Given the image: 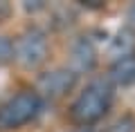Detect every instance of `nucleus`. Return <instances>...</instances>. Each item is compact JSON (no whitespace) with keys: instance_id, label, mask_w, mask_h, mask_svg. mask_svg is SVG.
<instances>
[{"instance_id":"1","label":"nucleus","mask_w":135,"mask_h":132,"mask_svg":"<svg viewBox=\"0 0 135 132\" xmlns=\"http://www.w3.org/2000/svg\"><path fill=\"white\" fill-rule=\"evenodd\" d=\"M113 101V87L108 81H92L86 90L77 96L72 103V119L81 125H90V123L99 121L104 114L108 112Z\"/></svg>"},{"instance_id":"2","label":"nucleus","mask_w":135,"mask_h":132,"mask_svg":"<svg viewBox=\"0 0 135 132\" xmlns=\"http://www.w3.org/2000/svg\"><path fill=\"white\" fill-rule=\"evenodd\" d=\"M43 108V99L38 92H18L7 103L0 105V130H16L29 123Z\"/></svg>"},{"instance_id":"3","label":"nucleus","mask_w":135,"mask_h":132,"mask_svg":"<svg viewBox=\"0 0 135 132\" xmlns=\"http://www.w3.org/2000/svg\"><path fill=\"white\" fill-rule=\"evenodd\" d=\"M47 52H50L47 38L36 27L23 31L18 36V40H16V45H14V58L25 70H34V67L43 65L45 58H47Z\"/></svg>"},{"instance_id":"4","label":"nucleus","mask_w":135,"mask_h":132,"mask_svg":"<svg viewBox=\"0 0 135 132\" xmlns=\"http://www.w3.org/2000/svg\"><path fill=\"white\" fill-rule=\"evenodd\" d=\"M74 81H77L74 70H52L38 78V92H43L50 99H56L72 90Z\"/></svg>"},{"instance_id":"5","label":"nucleus","mask_w":135,"mask_h":132,"mask_svg":"<svg viewBox=\"0 0 135 132\" xmlns=\"http://www.w3.org/2000/svg\"><path fill=\"white\" fill-rule=\"evenodd\" d=\"M72 65H74V74L77 72H88L95 65V47L88 38H81V40L74 43L72 47Z\"/></svg>"},{"instance_id":"6","label":"nucleus","mask_w":135,"mask_h":132,"mask_svg":"<svg viewBox=\"0 0 135 132\" xmlns=\"http://www.w3.org/2000/svg\"><path fill=\"white\" fill-rule=\"evenodd\" d=\"M133 47H135V34H133V29L124 27L110 38L108 52L117 58H124V56H133Z\"/></svg>"},{"instance_id":"7","label":"nucleus","mask_w":135,"mask_h":132,"mask_svg":"<svg viewBox=\"0 0 135 132\" xmlns=\"http://www.w3.org/2000/svg\"><path fill=\"white\" fill-rule=\"evenodd\" d=\"M110 81L117 85H128L135 81V56H124L117 58L110 67Z\"/></svg>"},{"instance_id":"8","label":"nucleus","mask_w":135,"mask_h":132,"mask_svg":"<svg viewBox=\"0 0 135 132\" xmlns=\"http://www.w3.org/2000/svg\"><path fill=\"white\" fill-rule=\"evenodd\" d=\"M14 58V43L9 38L0 36V63H7Z\"/></svg>"},{"instance_id":"9","label":"nucleus","mask_w":135,"mask_h":132,"mask_svg":"<svg viewBox=\"0 0 135 132\" xmlns=\"http://www.w3.org/2000/svg\"><path fill=\"white\" fill-rule=\"evenodd\" d=\"M126 16H128V20H131V25H135V2H133V5L128 7V14H126Z\"/></svg>"},{"instance_id":"10","label":"nucleus","mask_w":135,"mask_h":132,"mask_svg":"<svg viewBox=\"0 0 135 132\" xmlns=\"http://www.w3.org/2000/svg\"><path fill=\"white\" fill-rule=\"evenodd\" d=\"M79 132H92V130H90V128H81V130H79Z\"/></svg>"}]
</instances>
